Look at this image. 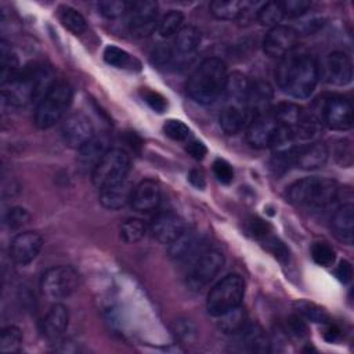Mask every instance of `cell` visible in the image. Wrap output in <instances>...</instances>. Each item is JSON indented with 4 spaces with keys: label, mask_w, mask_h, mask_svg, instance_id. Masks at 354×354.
<instances>
[{
    "label": "cell",
    "mask_w": 354,
    "mask_h": 354,
    "mask_svg": "<svg viewBox=\"0 0 354 354\" xmlns=\"http://www.w3.org/2000/svg\"><path fill=\"white\" fill-rule=\"evenodd\" d=\"M142 97L145 100V102L156 112H163L167 106V101L166 98L159 94L158 91H152V90H144L142 91Z\"/></svg>",
    "instance_id": "obj_51"
},
{
    "label": "cell",
    "mask_w": 354,
    "mask_h": 354,
    "mask_svg": "<svg viewBox=\"0 0 354 354\" xmlns=\"http://www.w3.org/2000/svg\"><path fill=\"white\" fill-rule=\"evenodd\" d=\"M61 136L66 147L79 149L94 137V127L86 115L72 113L62 122Z\"/></svg>",
    "instance_id": "obj_13"
},
{
    "label": "cell",
    "mask_w": 354,
    "mask_h": 354,
    "mask_svg": "<svg viewBox=\"0 0 354 354\" xmlns=\"http://www.w3.org/2000/svg\"><path fill=\"white\" fill-rule=\"evenodd\" d=\"M335 158L344 167H350L353 165V147H351L350 140L343 138L336 142Z\"/></svg>",
    "instance_id": "obj_48"
},
{
    "label": "cell",
    "mask_w": 354,
    "mask_h": 354,
    "mask_svg": "<svg viewBox=\"0 0 354 354\" xmlns=\"http://www.w3.org/2000/svg\"><path fill=\"white\" fill-rule=\"evenodd\" d=\"M299 33L296 29L288 25H277L270 28L263 39V48L271 58L281 59L293 48H296Z\"/></svg>",
    "instance_id": "obj_12"
},
{
    "label": "cell",
    "mask_w": 354,
    "mask_h": 354,
    "mask_svg": "<svg viewBox=\"0 0 354 354\" xmlns=\"http://www.w3.org/2000/svg\"><path fill=\"white\" fill-rule=\"evenodd\" d=\"M279 123L274 118L272 112L256 116L250 120L246 130V141L250 147L261 149L267 148L271 144V140L278 129Z\"/></svg>",
    "instance_id": "obj_17"
},
{
    "label": "cell",
    "mask_w": 354,
    "mask_h": 354,
    "mask_svg": "<svg viewBox=\"0 0 354 354\" xmlns=\"http://www.w3.org/2000/svg\"><path fill=\"white\" fill-rule=\"evenodd\" d=\"M249 87H250V82L243 73L232 72L227 75L223 94L225 100L230 102V105L241 108L245 105Z\"/></svg>",
    "instance_id": "obj_28"
},
{
    "label": "cell",
    "mask_w": 354,
    "mask_h": 354,
    "mask_svg": "<svg viewBox=\"0 0 354 354\" xmlns=\"http://www.w3.org/2000/svg\"><path fill=\"white\" fill-rule=\"evenodd\" d=\"M0 83L1 86L10 82L19 72L18 57L15 55L12 47L7 41H1L0 44Z\"/></svg>",
    "instance_id": "obj_31"
},
{
    "label": "cell",
    "mask_w": 354,
    "mask_h": 354,
    "mask_svg": "<svg viewBox=\"0 0 354 354\" xmlns=\"http://www.w3.org/2000/svg\"><path fill=\"white\" fill-rule=\"evenodd\" d=\"M339 329L337 328H335V326H330L328 330H326V333H325V337H326V340H329V342H335L337 337H339Z\"/></svg>",
    "instance_id": "obj_55"
},
{
    "label": "cell",
    "mask_w": 354,
    "mask_h": 354,
    "mask_svg": "<svg viewBox=\"0 0 354 354\" xmlns=\"http://www.w3.org/2000/svg\"><path fill=\"white\" fill-rule=\"evenodd\" d=\"M282 330L295 339H304L308 335V328L306 322L299 315H290L285 319Z\"/></svg>",
    "instance_id": "obj_44"
},
{
    "label": "cell",
    "mask_w": 354,
    "mask_h": 354,
    "mask_svg": "<svg viewBox=\"0 0 354 354\" xmlns=\"http://www.w3.org/2000/svg\"><path fill=\"white\" fill-rule=\"evenodd\" d=\"M163 131L169 138H171L174 141H184L191 134L188 126L185 123H183L181 120H177V119L166 120L165 124H163Z\"/></svg>",
    "instance_id": "obj_45"
},
{
    "label": "cell",
    "mask_w": 354,
    "mask_h": 354,
    "mask_svg": "<svg viewBox=\"0 0 354 354\" xmlns=\"http://www.w3.org/2000/svg\"><path fill=\"white\" fill-rule=\"evenodd\" d=\"M329 156V149L324 142L314 141L303 147H296L293 163L303 170H314L322 167Z\"/></svg>",
    "instance_id": "obj_22"
},
{
    "label": "cell",
    "mask_w": 354,
    "mask_h": 354,
    "mask_svg": "<svg viewBox=\"0 0 354 354\" xmlns=\"http://www.w3.org/2000/svg\"><path fill=\"white\" fill-rule=\"evenodd\" d=\"M58 18L61 24L73 35H82L87 29L86 18L77 10L69 6H61L58 8Z\"/></svg>",
    "instance_id": "obj_32"
},
{
    "label": "cell",
    "mask_w": 354,
    "mask_h": 354,
    "mask_svg": "<svg viewBox=\"0 0 354 354\" xmlns=\"http://www.w3.org/2000/svg\"><path fill=\"white\" fill-rule=\"evenodd\" d=\"M210 12L217 19H238L242 8L243 1L238 0H214L209 6Z\"/></svg>",
    "instance_id": "obj_33"
},
{
    "label": "cell",
    "mask_w": 354,
    "mask_h": 354,
    "mask_svg": "<svg viewBox=\"0 0 354 354\" xmlns=\"http://www.w3.org/2000/svg\"><path fill=\"white\" fill-rule=\"evenodd\" d=\"M213 173L216 178L223 184H230L234 178V170L231 165L224 159H216L213 163Z\"/></svg>",
    "instance_id": "obj_50"
},
{
    "label": "cell",
    "mask_w": 354,
    "mask_h": 354,
    "mask_svg": "<svg viewBox=\"0 0 354 354\" xmlns=\"http://www.w3.org/2000/svg\"><path fill=\"white\" fill-rule=\"evenodd\" d=\"M335 274L339 281H342L343 283H347V282H350V279L353 277V267L347 260H342L339 263Z\"/></svg>",
    "instance_id": "obj_53"
},
{
    "label": "cell",
    "mask_w": 354,
    "mask_h": 354,
    "mask_svg": "<svg viewBox=\"0 0 354 354\" xmlns=\"http://www.w3.org/2000/svg\"><path fill=\"white\" fill-rule=\"evenodd\" d=\"M274 97V90L268 82L256 80L250 83L246 101H245V111L248 115L253 118L268 113L271 111V102Z\"/></svg>",
    "instance_id": "obj_19"
},
{
    "label": "cell",
    "mask_w": 354,
    "mask_h": 354,
    "mask_svg": "<svg viewBox=\"0 0 354 354\" xmlns=\"http://www.w3.org/2000/svg\"><path fill=\"white\" fill-rule=\"evenodd\" d=\"M225 79V62L217 57L205 58L188 77L187 94L198 104H212L223 94Z\"/></svg>",
    "instance_id": "obj_2"
},
{
    "label": "cell",
    "mask_w": 354,
    "mask_h": 354,
    "mask_svg": "<svg viewBox=\"0 0 354 354\" xmlns=\"http://www.w3.org/2000/svg\"><path fill=\"white\" fill-rule=\"evenodd\" d=\"M184 15L177 10H170L158 22V32L162 37L176 36L184 26Z\"/></svg>",
    "instance_id": "obj_36"
},
{
    "label": "cell",
    "mask_w": 354,
    "mask_h": 354,
    "mask_svg": "<svg viewBox=\"0 0 354 354\" xmlns=\"http://www.w3.org/2000/svg\"><path fill=\"white\" fill-rule=\"evenodd\" d=\"M104 59L106 64L115 68H126L131 58L130 54L116 46H106L104 50Z\"/></svg>",
    "instance_id": "obj_43"
},
{
    "label": "cell",
    "mask_w": 354,
    "mask_h": 354,
    "mask_svg": "<svg viewBox=\"0 0 354 354\" xmlns=\"http://www.w3.org/2000/svg\"><path fill=\"white\" fill-rule=\"evenodd\" d=\"M130 4L131 3H127L123 0H102L97 4V7H98V11L104 17H106L109 19H115V18L122 17L126 11H129Z\"/></svg>",
    "instance_id": "obj_41"
},
{
    "label": "cell",
    "mask_w": 354,
    "mask_h": 354,
    "mask_svg": "<svg viewBox=\"0 0 354 354\" xmlns=\"http://www.w3.org/2000/svg\"><path fill=\"white\" fill-rule=\"evenodd\" d=\"M43 238L33 231H24L17 234L10 243V257L14 263L25 266L33 261L40 253Z\"/></svg>",
    "instance_id": "obj_15"
},
{
    "label": "cell",
    "mask_w": 354,
    "mask_h": 354,
    "mask_svg": "<svg viewBox=\"0 0 354 354\" xmlns=\"http://www.w3.org/2000/svg\"><path fill=\"white\" fill-rule=\"evenodd\" d=\"M185 282L192 290H199L206 286L223 268L224 254L220 249L210 245L188 261Z\"/></svg>",
    "instance_id": "obj_9"
},
{
    "label": "cell",
    "mask_w": 354,
    "mask_h": 354,
    "mask_svg": "<svg viewBox=\"0 0 354 354\" xmlns=\"http://www.w3.org/2000/svg\"><path fill=\"white\" fill-rule=\"evenodd\" d=\"M69 324V311L68 308L61 304L55 303L46 314L41 321V332L43 335L50 339H58L68 328Z\"/></svg>",
    "instance_id": "obj_26"
},
{
    "label": "cell",
    "mask_w": 354,
    "mask_h": 354,
    "mask_svg": "<svg viewBox=\"0 0 354 354\" xmlns=\"http://www.w3.org/2000/svg\"><path fill=\"white\" fill-rule=\"evenodd\" d=\"M218 328L227 335L236 333L246 324V313L241 306L218 315Z\"/></svg>",
    "instance_id": "obj_35"
},
{
    "label": "cell",
    "mask_w": 354,
    "mask_h": 354,
    "mask_svg": "<svg viewBox=\"0 0 354 354\" xmlns=\"http://www.w3.org/2000/svg\"><path fill=\"white\" fill-rule=\"evenodd\" d=\"M22 346V332L18 326L10 325L1 330L0 335V351L1 353H18Z\"/></svg>",
    "instance_id": "obj_38"
},
{
    "label": "cell",
    "mask_w": 354,
    "mask_h": 354,
    "mask_svg": "<svg viewBox=\"0 0 354 354\" xmlns=\"http://www.w3.org/2000/svg\"><path fill=\"white\" fill-rule=\"evenodd\" d=\"M187 152L196 160H202L205 158V155L207 153V148L206 145L202 142V141H198V140H192L187 144L185 147Z\"/></svg>",
    "instance_id": "obj_52"
},
{
    "label": "cell",
    "mask_w": 354,
    "mask_h": 354,
    "mask_svg": "<svg viewBox=\"0 0 354 354\" xmlns=\"http://www.w3.org/2000/svg\"><path fill=\"white\" fill-rule=\"evenodd\" d=\"M160 196L162 191L159 183L152 178H145L134 187L130 205L137 212H151L159 206Z\"/></svg>",
    "instance_id": "obj_20"
},
{
    "label": "cell",
    "mask_w": 354,
    "mask_h": 354,
    "mask_svg": "<svg viewBox=\"0 0 354 354\" xmlns=\"http://www.w3.org/2000/svg\"><path fill=\"white\" fill-rule=\"evenodd\" d=\"M304 111L306 109H303L301 106H299L297 104H293V102H279V104H277V106H274L271 109L277 122L282 126L289 127L292 131L301 120Z\"/></svg>",
    "instance_id": "obj_30"
},
{
    "label": "cell",
    "mask_w": 354,
    "mask_h": 354,
    "mask_svg": "<svg viewBox=\"0 0 354 354\" xmlns=\"http://www.w3.org/2000/svg\"><path fill=\"white\" fill-rule=\"evenodd\" d=\"M318 79L319 66L315 57L299 46L282 57L275 69L277 86L295 98L310 97Z\"/></svg>",
    "instance_id": "obj_1"
},
{
    "label": "cell",
    "mask_w": 354,
    "mask_h": 354,
    "mask_svg": "<svg viewBox=\"0 0 354 354\" xmlns=\"http://www.w3.org/2000/svg\"><path fill=\"white\" fill-rule=\"evenodd\" d=\"M238 343L241 347L250 353H268L270 339L264 329L259 324H245L241 330L236 332Z\"/></svg>",
    "instance_id": "obj_25"
},
{
    "label": "cell",
    "mask_w": 354,
    "mask_h": 354,
    "mask_svg": "<svg viewBox=\"0 0 354 354\" xmlns=\"http://www.w3.org/2000/svg\"><path fill=\"white\" fill-rule=\"evenodd\" d=\"M261 241H263L264 246H266L277 259H279L281 261H285V260L289 259V250H288V248H286L278 238H275V236H272L271 234H268V235L264 236Z\"/></svg>",
    "instance_id": "obj_49"
},
{
    "label": "cell",
    "mask_w": 354,
    "mask_h": 354,
    "mask_svg": "<svg viewBox=\"0 0 354 354\" xmlns=\"http://www.w3.org/2000/svg\"><path fill=\"white\" fill-rule=\"evenodd\" d=\"M80 285V275L72 266H54L46 270L40 278V292L48 300L69 297Z\"/></svg>",
    "instance_id": "obj_8"
},
{
    "label": "cell",
    "mask_w": 354,
    "mask_h": 354,
    "mask_svg": "<svg viewBox=\"0 0 354 354\" xmlns=\"http://www.w3.org/2000/svg\"><path fill=\"white\" fill-rule=\"evenodd\" d=\"M201 30L194 26V25H185L180 29V32L176 35L174 39V46L171 47L173 51V65H187L189 64L194 57L195 53L201 44Z\"/></svg>",
    "instance_id": "obj_14"
},
{
    "label": "cell",
    "mask_w": 354,
    "mask_h": 354,
    "mask_svg": "<svg viewBox=\"0 0 354 354\" xmlns=\"http://www.w3.org/2000/svg\"><path fill=\"white\" fill-rule=\"evenodd\" d=\"M207 246V239L203 235L185 230L176 241L169 245V254L177 261H189Z\"/></svg>",
    "instance_id": "obj_18"
},
{
    "label": "cell",
    "mask_w": 354,
    "mask_h": 354,
    "mask_svg": "<svg viewBox=\"0 0 354 354\" xmlns=\"http://www.w3.org/2000/svg\"><path fill=\"white\" fill-rule=\"evenodd\" d=\"M30 218V214L26 209L21 206H12L4 213V225L10 230H19Z\"/></svg>",
    "instance_id": "obj_42"
},
{
    "label": "cell",
    "mask_w": 354,
    "mask_h": 354,
    "mask_svg": "<svg viewBox=\"0 0 354 354\" xmlns=\"http://www.w3.org/2000/svg\"><path fill=\"white\" fill-rule=\"evenodd\" d=\"M321 124L332 130H348L353 126V105L342 94L329 93L317 98L311 111Z\"/></svg>",
    "instance_id": "obj_6"
},
{
    "label": "cell",
    "mask_w": 354,
    "mask_h": 354,
    "mask_svg": "<svg viewBox=\"0 0 354 354\" xmlns=\"http://www.w3.org/2000/svg\"><path fill=\"white\" fill-rule=\"evenodd\" d=\"M328 80L336 86H346L353 79L351 58L343 51H333L326 58Z\"/></svg>",
    "instance_id": "obj_23"
},
{
    "label": "cell",
    "mask_w": 354,
    "mask_h": 354,
    "mask_svg": "<svg viewBox=\"0 0 354 354\" xmlns=\"http://www.w3.org/2000/svg\"><path fill=\"white\" fill-rule=\"evenodd\" d=\"M218 122H220V127L225 134H230V136L236 134L245 126L246 112L239 106L228 105L221 111Z\"/></svg>",
    "instance_id": "obj_29"
},
{
    "label": "cell",
    "mask_w": 354,
    "mask_h": 354,
    "mask_svg": "<svg viewBox=\"0 0 354 354\" xmlns=\"http://www.w3.org/2000/svg\"><path fill=\"white\" fill-rule=\"evenodd\" d=\"M72 88L65 82L54 83L40 98L35 111V124L39 129H50L58 123L72 102Z\"/></svg>",
    "instance_id": "obj_5"
},
{
    "label": "cell",
    "mask_w": 354,
    "mask_h": 354,
    "mask_svg": "<svg viewBox=\"0 0 354 354\" xmlns=\"http://www.w3.org/2000/svg\"><path fill=\"white\" fill-rule=\"evenodd\" d=\"M173 330H174L177 339H180L184 343H191L196 337V328H195L194 322L191 319H187V318L177 319L174 322Z\"/></svg>",
    "instance_id": "obj_46"
},
{
    "label": "cell",
    "mask_w": 354,
    "mask_h": 354,
    "mask_svg": "<svg viewBox=\"0 0 354 354\" xmlns=\"http://www.w3.org/2000/svg\"><path fill=\"white\" fill-rule=\"evenodd\" d=\"M147 225L140 218H127L120 225V238L126 243H137L147 235Z\"/></svg>",
    "instance_id": "obj_37"
},
{
    "label": "cell",
    "mask_w": 354,
    "mask_h": 354,
    "mask_svg": "<svg viewBox=\"0 0 354 354\" xmlns=\"http://www.w3.org/2000/svg\"><path fill=\"white\" fill-rule=\"evenodd\" d=\"M245 295V282L238 274H228L218 281L209 292L206 300L207 313L218 317L241 306Z\"/></svg>",
    "instance_id": "obj_7"
},
{
    "label": "cell",
    "mask_w": 354,
    "mask_h": 354,
    "mask_svg": "<svg viewBox=\"0 0 354 354\" xmlns=\"http://www.w3.org/2000/svg\"><path fill=\"white\" fill-rule=\"evenodd\" d=\"M149 230L158 242L170 245L187 230V225L178 214L173 212H162L153 217Z\"/></svg>",
    "instance_id": "obj_16"
},
{
    "label": "cell",
    "mask_w": 354,
    "mask_h": 354,
    "mask_svg": "<svg viewBox=\"0 0 354 354\" xmlns=\"http://www.w3.org/2000/svg\"><path fill=\"white\" fill-rule=\"evenodd\" d=\"M311 257L318 266L329 267L336 260V252L326 242H314L311 246Z\"/></svg>",
    "instance_id": "obj_40"
},
{
    "label": "cell",
    "mask_w": 354,
    "mask_h": 354,
    "mask_svg": "<svg viewBox=\"0 0 354 354\" xmlns=\"http://www.w3.org/2000/svg\"><path fill=\"white\" fill-rule=\"evenodd\" d=\"M281 4H282L285 17H289V18L301 17L311 7V3L307 0H285V1H281Z\"/></svg>",
    "instance_id": "obj_47"
},
{
    "label": "cell",
    "mask_w": 354,
    "mask_h": 354,
    "mask_svg": "<svg viewBox=\"0 0 354 354\" xmlns=\"http://www.w3.org/2000/svg\"><path fill=\"white\" fill-rule=\"evenodd\" d=\"M283 18H285V14H283L281 1H268L261 4L256 17V19L263 26H268V28L281 25V21Z\"/></svg>",
    "instance_id": "obj_34"
},
{
    "label": "cell",
    "mask_w": 354,
    "mask_h": 354,
    "mask_svg": "<svg viewBox=\"0 0 354 354\" xmlns=\"http://www.w3.org/2000/svg\"><path fill=\"white\" fill-rule=\"evenodd\" d=\"M134 185L129 178H124L112 185L100 189L98 199L100 203L109 210H119L131 202Z\"/></svg>",
    "instance_id": "obj_21"
},
{
    "label": "cell",
    "mask_w": 354,
    "mask_h": 354,
    "mask_svg": "<svg viewBox=\"0 0 354 354\" xmlns=\"http://www.w3.org/2000/svg\"><path fill=\"white\" fill-rule=\"evenodd\" d=\"M188 178H189L191 184L195 185L196 188H203V187H205V177H203L202 171H199V170H191Z\"/></svg>",
    "instance_id": "obj_54"
},
{
    "label": "cell",
    "mask_w": 354,
    "mask_h": 354,
    "mask_svg": "<svg viewBox=\"0 0 354 354\" xmlns=\"http://www.w3.org/2000/svg\"><path fill=\"white\" fill-rule=\"evenodd\" d=\"M337 189V184L330 178L306 177L288 187L286 198L295 206L322 209L336 199Z\"/></svg>",
    "instance_id": "obj_4"
},
{
    "label": "cell",
    "mask_w": 354,
    "mask_h": 354,
    "mask_svg": "<svg viewBox=\"0 0 354 354\" xmlns=\"http://www.w3.org/2000/svg\"><path fill=\"white\" fill-rule=\"evenodd\" d=\"M50 77L51 73L44 66L26 68L1 86V95L10 105L25 106L36 100L43 90L47 91L54 84Z\"/></svg>",
    "instance_id": "obj_3"
},
{
    "label": "cell",
    "mask_w": 354,
    "mask_h": 354,
    "mask_svg": "<svg viewBox=\"0 0 354 354\" xmlns=\"http://www.w3.org/2000/svg\"><path fill=\"white\" fill-rule=\"evenodd\" d=\"M330 230L335 238L346 245L353 243L354 238V206L346 203L337 207L330 218Z\"/></svg>",
    "instance_id": "obj_24"
},
{
    "label": "cell",
    "mask_w": 354,
    "mask_h": 354,
    "mask_svg": "<svg viewBox=\"0 0 354 354\" xmlns=\"http://www.w3.org/2000/svg\"><path fill=\"white\" fill-rule=\"evenodd\" d=\"M295 307L301 317H304L313 322L324 324V322L329 321L328 313L322 307L317 306L315 303H311L307 300H299L295 303Z\"/></svg>",
    "instance_id": "obj_39"
},
{
    "label": "cell",
    "mask_w": 354,
    "mask_h": 354,
    "mask_svg": "<svg viewBox=\"0 0 354 354\" xmlns=\"http://www.w3.org/2000/svg\"><path fill=\"white\" fill-rule=\"evenodd\" d=\"M108 141L104 137H93L88 142H86L82 148L77 149V166L83 171H93L100 159L108 151Z\"/></svg>",
    "instance_id": "obj_27"
},
{
    "label": "cell",
    "mask_w": 354,
    "mask_h": 354,
    "mask_svg": "<svg viewBox=\"0 0 354 354\" xmlns=\"http://www.w3.org/2000/svg\"><path fill=\"white\" fill-rule=\"evenodd\" d=\"M130 158L120 148H109L90 173L91 181L97 188H104L127 178Z\"/></svg>",
    "instance_id": "obj_10"
},
{
    "label": "cell",
    "mask_w": 354,
    "mask_h": 354,
    "mask_svg": "<svg viewBox=\"0 0 354 354\" xmlns=\"http://www.w3.org/2000/svg\"><path fill=\"white\" fill-rule=\"evenodd\" d=\"M129 29L134 37H147L158 28V3L151 0L130 4Z\"/></svg>",
    "instance_id": "obj_11"
}]
</instances>
